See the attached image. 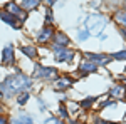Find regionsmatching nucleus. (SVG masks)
<instances>
[{
  "label": "nucleus",
  "mask_w": 126,
  "mask_h": 124,
  "mask_svg": "<svg viewBox=\"0 0 126 124\" xmlns=\"http://www.w3.org/2000/svg\"><path fill=\"white\" fill-rule=\"evenodd\" d=\"M30 87V79L24 74H15V76H10L7 77L2 84H0V92L3 96H10L14 94H19V92H24L25 89Z\"/></svg>",
  "instance_id": "nucleus-1"
},
{
  "label": "nucleus",
  "mask_w": 126,
  "mask_h": 124,
  "mask_svg": "<svg viewBox=\"0 0 126 124\" xmlns=\"http://www.w3.org/2000/svg\"><path fill=\"white\" fill-rule=\"evenodd\" d=\"M87 59H91V62L94 64H108L109 62V55H103V54H86Z\"/></svg>",
  "instance_id": "nucleus-10"
},
{
  "label": "nucleus",
  "mask_w": 126,
  "mask_h": 124,
  "mask_svg": "<svg viewBox=\"0 0 126 124\" xmlns=\"http://www.w3.org/2000/svg\"><path fill=\"white\" fill-rule=\"evenodd\" d=\"M59 112H61V116H62V117H67V111H66V107H64V106H61Z\"/></svg>",
  "instance_id": "nucleus-24"
},
{
  "label": "nucleus",
  "mask_w": 126,
  "mask_h": 124,
  "mask_svg": "<svg viewBox=\"0 0 126 124\" xmlns=\"http://www.w3.org/2000/svg\"><path fill=\"white\" fill-rule=\"evenodd\" d=\"M0 124H7V119H5V117H3V116H2V117H0Z\"/></svg>",
  "instance_id": "nucleus-26"
},
{
  "label": "nucleus",
  "mask_w": 126,
  "mask_h": 124,
  "mask_svg": "<svg viewBox=\"0 0 126 124\" xmlns=\"http://www.w3.org/2000/svg\"><path fill=\"white\" fill-rule=\"evenodd\" d=\"M94 101H96L94 97H89V99H86V101H82V102H81V107H91V104H93Z\"/></svg>",
  "instance_id": "nucleus-20"
},
{
  "label": "nucleus",
  "mask_w": 126,
  "mask_h": 124,
  "mask_svg": "<svg viewBox=\"0 0 126 124\" xmlns=\"http://www.w3.org/2000/svg\"><path fill=\"white\" fill-rule=\"evenodd\" d=\"M71 124H79V123H78V121H72V123H71Z\"/></svg>",
  "instance_id": "nucleus-29"
},
{
  "label": "nucleus",
  "mask_w": 126,
  "mask_h": 124,
  "mask_svg": "<svg viewBox=\"0 0 126 124\" xmlns=\"http://www.w3.org/2000/svg\"><path fill=\"white\" fill-rule=\"evenodd\" d=\"M125 121H126V116H125Z\"/></svg>",
  "instance_id": "nucleus-30"
},
{
  "label": "nucleus",
  "mask_w": 126,
  "mask_h": 124,
  "mask_svg": "<svg viewBox=\"0 0 126 124\" xmlns=\"http://www.w3.org/2000/svg\"><path fill=\"white\" fill-rule=\"evenodd\" d=\"M22 52H24L25 55H29L30 59L37 57V50H35L34 47H30V45H24V47H22Z\"/></svg>",
  "instance_id": "nucleus-16"
},
{
  "label": "nucleus",
  "mask_w": 126,
  "mask_h": 124,
  "mask_svg": "<svg viewBox=\"0 0 126 124\" xmlns=\"http://www.w3.org/2000/svg\"><path fill=\"white\" fill-rule=\"evenodd\" d=\"M94 124H113V123H108V121H103V119H99V117H97L96 121H94Z\"/></svg>",
  "instance_id": "nucleus-25"
},
{
  "label": "nucleus",
  "mask_w": 126,
  "mask_h": 124,
  "mask_svg": "<svg viewBox=\"0 0 126 124\" xmlns=\"http://www.w3.org/2000/svg\"><path fill=\"white\" fill-rule=\"evenodd\" d=\"M46 124H62L59 119H56V117H50V119H47L46 121Z\"/></svg>",
  "instance_id": "nucleus-23"
},
{
  "label": "nucleus",
  "mask_w": 126,
  "mask_h": 124,
  "mask_svg": "<svg viewBox=\"0 0 126 124\" xmlns=\"http://www.w3.org/2000/svg\"><path fill=\"white\" fill-rule=\"evenodd\" d=\"M125 72H126V69H125Z\"/></svg>",
  "instance_id": "nucleus-31"
},
{
  "label": "nucleus",
  "mask_w": 126,
  "mask_h": 124,
  "mask_svg": "<svg viewBox=\"0 0 126 124\" xmlns=\"http://www.w3.org/2000/svg\"><path fill=\"white\" fill-rule=\"evenodd\" d=\"M39 3H40V0H24V10H34V9H37L39 7Z\"/></svg>",
  "instance_id": "nucleus-15"
},
{
  "label": "nucleus",
  "mask_w": 126,
  "mask_h": 124,
  "mask_svg": "<svg viewBox=\"0 0 126 124\" xmlns=\"http://www.w3.org/2000/svg\"><path fill=\"white\" fill-rule=\"evenodd\" d=\"M54 42H56V45H62V47H67V44H69V37H67V35H64L62 32H57V34L54 35Z\"/></svg>",
  "instance_id": "nucleus-12"
},
{
  "label": "nucleus",
  "mask_w": 126,
  "mask_h": 124,
  "mask_svg": "<svg viewBox=\"0 0 126 124\" xmlns=\"http://www.w3.org/2000/svg\"><path fill=\"white\" fill-rule=\"evenodd\" d=\"M121 35H123V37L126 39V29H121Z\"/></svg>",
  "instance_id": "nucleus-27"
},
{
  "label": "nucleus",
  "mask_w": 126,
  "mask_h": 124,
  "mask_svg": "<svg viewBox=\"0 0 126 124\" xmlns=\"http://www.w3.org/2000/svg\"><path fill=\"white\" fill-rule=\"evenodd\" d=\"M97 69V66L94 62H91V60H84V62H81L79 64V70L82 72V74H87V72H94Z\"/></svg>",
  "instance_id": "nucleus-11"
},
{
  "label": "nucleus",
  "mask_w": 126,
  "mask_h": 124,
  "mask_svg": "<svg viewBox=\"0 0 126 124\" xmlns=\"http://www.w3.org/2000/svg\"><path fill=\"white\" fill-rule=\"evenodd\" d=\"M46 2H47V5H54V2H56V0H46Z\"/></svg>",
  "instance_id": "nucleus-28"
},
{
  "label": "nucleus",
  "mask_w": 126,
  "mask_h": 124,
  "mask_svg": "<svg viewBox=\"0 0 126 124\" xmlns=\"http://www.w3.org/2000/svg\"><path fill=\"white\" fill-rule=\"evenodd\" d=\"M72 55H74V52H72L71 49L54 44V57H56L57 62H67V60L72 59Z\"/></svg>",
  "instance_id": "nucleus-3"
},
{
  "label": "nucleus",
  "mask_w": 126,
  "mask_h": 124,
  "mask_svg": "<svg viewBox=\"0 0 126 124\" xmlns=\"http://www.w3.org/2000/svg\"><path fill=\"white\" fill-rule=\"evenodd\" d=\"M87 34H89L87 30H81V32H79V40H86V39L89 37Z\"/></svg>",
  "instance_id": "nucleus-22"
},
{
  "label": "nucleus",
  "mask_w": 126,
  "mask_h": 124,
  "mask_svg": "<svg viewBox=\"0 0 126 124\" xmlns=\"http://www.w3.org/2000/svg\"><path fill=\"white\" fill-rule=\"evenodd\" d=\"M17 101H19V104H20V106H24L25 102H27V101H29V92H20V94H19V99H17Z\"/></svg>",
  "instance_id": "nucleus-18"
},
{
  "label": "nucleus",
  "mask_w": 126,
  "mask_h": 124,
  "mask_svg": "<svg viewBox=\"0 0 126 124\" xmlns=\"http://www.w3.org/2000/svg\"><path fill=\"white\" fill-rule=\"evenodd\" d=\"M52 22H54V20H52V10L47 9V12H46V24H47V25H50Z\"/></svg>",
  "instance_id": "nucleus-19"
},
{
  "label": "nucleus",
  "mask_w": 126,
  "mask_h": 124,
  "mask_svg": "<svg viewBox=\"0 0 126 124\" xmlns=\"http://www.w3.org/2000/svg\"><path fill=\"white\" fill-rule=\"evenodd\" d=\"M5 9H7V12H9V14H12L14 17H17L20 22H24V19H25V10H22L20 7H17L14 2L7 3V5H5Z\"/></svg>",
  "instance_id": "nucleus-6"
},
{
  "label": "nucleus",
  "mask_w": 126,
  "mask_h": 124,
  "mask_svg": "<svg viewBox=\"0 0 126 124\" xmlns=\"http://www.w3.org/2000/svg\"><path fill=\"white\" fill-rule=\"evenodd\" d=\"M0 19L3 20L5 24H9L10 27H15V29H20V27H22V22H20L17 17H14L12 14H9L7 10H2V12H0Z\"/></svg>",
  "instance_id": "nucleus-4"
},
{
  "label": "nucleus",
  "mask_w": 126,
  "mask_h": 124,
  "mask_svg": "<svg viewBox=\"0 0 126 124\" xmlns=\"http://www.w3.org/2000/svg\"><path fill=\"white\" fill-rule=\"evenodd\" d=\"M14 124H32V119H30L29 116H20L19 119H15Z\"/></svg>",
  "instance_id": "nucleus-17"
},
{
  "label": "nucleus",
  "mask_w": 126,
  "mask_h": 124,
  "mask_svg": "<svg viewBox=\"0 0 126 124\" xmlns=\"http://www.w3.org/2000/svg\"><path fill=\"white\" fill-rule=\"evenodd\" d=\"M108 24V19L101 14H93L87 17V22H86V29L89 34H94V35H101L103 29L106 27Z\"/></svg>",
  "instance_id": "nucleus-2"
},
{
  "label": "nucleus",
  "mask_w": 126,
  "mask_h": 124,
  "mask_svg": "<svg viewBox=\"0 0 126 124\" xmlns=\"http://www.w3.org/2000/svg\"><path fill=\"white\" fill-rule=\"evenodd\" d=\"M57 76V70L54 69V67H37V70H35V77H39V79H50V77Z\"/></svg>",
  "instance_id": "nucleus-5"
},
{
  "label": "nucleus",
  "mask_w": 126,
  "mask_h": 124,
  "mask_svg": "<svg viewBox=\"0 0 126 124\" xmlns=\"http://www.w3.org/2000/svg\"><path fill=\"white\" fill-rule=\"evenodd\" d=\"M2 62L5 66L14 64V47L12 45H7V47L3 49V52H2Z\"/></svg>",
  "instance_id": "nucleus-7"
},
{
  "label": "nucleus",
  "mask_w": 126,
  "mask_h": 124,
  "mask_svg": "<svg viewBox=\"0 0 126 124\" xmlns=\"http://www.w3.org/2000/svg\"><path fill=\"white\" fill-rule=\"evenodd\" d=\"M111 59H118V60H119V59H125V60H126V50H123V52H116V54H113V55H111Z\"/></svg>",
  "instance_id": "nucleus-21"
},
{
  "label": "nucleus",
  "mask_w": 126,
  "mask_h": 124,
  "mask_svg": "<svg viewBox=\"0 0 126 124\" xmlns=\"http://www.w3.org/2000/svg\"><path fill=\"white\" fill-rule=\"evenodd\" d=\"M71 86H72V79H69V77H61V79H57L54 82L56 91H64V89H67Z\"/></svg>",
  "instance_id": "nucleus-9"
},
{
  "label": "nucleus",
  "mask_w": 126,
  "mask_h": 124,
  "mask_svg": "<svg viewBox=\"0 0 126 124\" xmlns=\"http://www.w3.org/2000/svg\"><path fill=\"white\" fill-rule=\"evenodd\" d=\"M125 87L123 86H114L111 91H109V96L111 97H116V99H121V97H125Z\"/></svg>",
  "instance_id": "nucleus-13"
},
{
  "label": "nucleus",
  "mask_w": 126,
  "mask_h": 124,
  "mask_svg": "<svg viewBox=\"0 0 126 124\" xmlns=\"http://www.w3.org/2000/svg\"><path fill=\"white\" fill-rule=\"evenodd\" d=\"M114 20H116L118 24L121 25V29H126V12L118 10L116 14H114Z\"/></svg>",
  "instance_id": "nucleus-14"
},
{
  "label": "nucleus",
  "mask_w": 126,
  "mask_h": 124,
  "mask_svg": "<svg viewBox=\"0 0 126 124\" xmlns=\"http://www.w3.org/2000/svg\"><path fill=\"white\" fill-rule=\"evenodd\" d=\"M52 35H54V29H52L50 25H46V27H44V29L39 32V35H37V40L44 44V42H47V40L52 37Z\"/></svg>",
  "instance_id": "nucleus-8"
}]
</instances>
